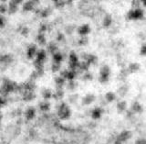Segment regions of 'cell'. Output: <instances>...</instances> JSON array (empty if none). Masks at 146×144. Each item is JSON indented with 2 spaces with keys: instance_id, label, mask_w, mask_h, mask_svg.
Here are the masks:
<instances>
[{
  "instance_id": "obj_37",
  "label": "cell",
  "mask_w": 146,
  "mask_h": 144,
  "mask_svg": "<svg viewBox=\"0 0 146 144\" xmlns=\"http://www.w3.org/2000/svg\"><path fill=\"white\" fill-rule=\"evenodd\" d=\"M61 68V64L60 63H53L52 65H51V71L53 73H57L60 70Z\"/></svg>"
},
{
  "instance_id": "obj_23",
  "label": "cell",
  "mask_w": 146,
  "mask_h": 144,
  "mask_svg": "<svg viewBox=\"0 0 146 144\" xmlns=\"http://www.w3.org/2000/svg\"><path fill=\"white\" fill-rule=\"evenodd\" d=\"M17 8H18V6L16 5L13 1H10L8 4V7H7V12L9 14H14L17 11Z\"/></svg>"
},
{
  "instance_id": "obj_10",
  "label": "cell",
  "mask_w": 146,
  "mask_h": 144,
  "mask_svg": "<svg viewBox=\"0 0 146 144\" xmlns=\"http://www.w3.org/2000/svg\"><path fill=\"white\" fill-rule=\"evenodd\" d=\"M25 117L27 120H31L36 117V109L33 106H29L25 111Z\"/></svg>"
},
{
  "instance_id": "obj_3",
  "label": "cell",
  "mask_w": 146,
  "mask_h": 144,
  "mask_svg": "<svg viewBox=\"0 0 146 144\" xmlns=\"http://www.w3.org/2000/svg\"><path fill=\"white\" fill-rule=\"evenodd\" d=\"M82 59H83V61L88 63L90 65V64H96L98 61L97 56H95V55L90 54V53H84L82 55Z\"/></svg>"
},
{
  "instance_id": "obj_27",
  "label": "cell",
  "mask_w": 146,
  "mask_h": 144,
  "mask_svg": "<svg viewBox=\"0 0 146 144\" xmlns=\"http://www.w3.org/2000/svg\"><path fill=\"white\" fill-rule=\"evenodd\" d=\"M36 41H38V43L41 46H44V45H46V43H47L45 35L40 34V33H38V36H36Z\"/></svg>"
},
{
  "instance_id": "obj_21",
  "label": "cell",
  "mask_w": 146,
  "mask_h": 144,
  "mask_svg": "<svg viewBox=\"0 0 146 144\" xmlns=\"http://www.w3.org/2000/svg\"><path fill=\"white\" fill-rule=\"evenodd\" d=\"M64 95H65V92L63 91V89H58V88H57L56 92H55L54 94H52V97L54 99L58 100V99H62L64 97Z\"/></svg>"
},
{
  "instance_id": "obj_40",
  "label": "cell",
  "mask_w": 146,
  "mask_h": 144,
  "mask_svg": "<svg viewBox=\"0 0 146 144\" xmlns=\"http://www.w3.org/2000/svg\"><path fill=\"white\" fill-rule=\"evenodd\" d=\"M20 33H21V35L27 37V35L29 34V28H27V27H22Z\"/></svg>"
},
{
  "instance_id": "obj_24",
  "label": "cell",
  "mask_w": 146,
  "mask_h": 144,
  "mask_svg": "<svg viewBox=\"0 0 146 144\" xmlns=\"http://www.w3.org/2000/svg\"><path fill=\"white\" fill-rule=\"evenodd\" d=\"M52 58H53V63H61V62L63 61V55L60 52H56L52 55Z\"/></svg>"
},
{
  "instance_id": "obj_38",
  "label": "cell",
  "mask_w": 146,
  "mask_h": 144,
  "mask_svg": "<svg viewBox=\"0 0 146 144\" xmlns=\"http://www.w3.org/2000/svg\"><path fill=\"white\" fill-rule=\"evenodd\" d=\"M82 78H83L84 81H91L93 79V76H92V74H91L90 73L86 72V73H83V76H82Z\"/></svg>"
},
{
  "instance_id": "obj_2",
  "label": "cell",
  "mask_w": 146,
  "mask_h": 144,
  "mask_svg": "<svg viewBox=\"0 0 146 144\" xmlns=\"http://www.w3.org/2000/svg\"><path fill=\"white\" fill-rule=\"evenodd\" d=\"M110 74H111V69H110V67L108 65H103L100 68V71L99 81L102 83H107L110 79Z\"/></svg>"
},
{
  "instance_id": "obj_31",
  "label": "cell",
  "mask_w": 146,
  "mask_h": 144,
  "mask_svg": "<svg viewBox=\"0 0 146 144\" xmlns=\"http://www.w3.org/2000/svg\"><path fill=\"white\" fill-rule=\"evenodd\" d=\"M42 96L45 100H48L52 97V92L50 91L49 89H45L42 92Z\"/></svg>"
},
{
  "instance_id": "obj_19",
  "label": "cell",
  "mask_w": 146,
  "mask_h": 144,
  "mask_svg": "<svg viewBox=\"0 0 146 144\" xmlns=\"http://www.w3.org/2000/svg\"><path fill=\"white\" fill-rule=\"evenodd\" d=\"M13 61L12 56L9 54H4V55H0V63H4V64H8Z\"/></svg>"
},
{
  "instance_id": "obj_7",
  "label": "cell",
  "mask_w": 146,
  "mask_h": 144,
  "mask_svg": "<svg viewBox=\"0 0 146 144\" xmlns=\"http://www.w3.org/2000/svg\"><path fill=\"white\" fill-rule=\"evenodd\" d=\"M36 97V95L34 92H29V91H23L22 92V99L26 102H29L34 100Z\"/></svg>"
},
{
  "instance_id": "obj_25",
  "label": "cell",
  "mask_w": 146,
  "mask_h": 144,
  "mask_svg": "<svg viewBox=\"0 0 146 144\" xmlns=\"http://www.w3.org/2000/svg\"><path fill=\"white\" fill-rule=\"evenodd\" d=\"M127 108V103L126 101L122 100V101H120L117 103V109L119 112H124Z\"/></svg>"
},
{
  "instance_id": "obj_49",
  "label": "cell",
  "mask_w": 146,
  "mask_h": 144,
  "mask_svg": "<svg viewBox=\"0 0 146 144\" xmlns=\"http://www.w3.org/2000/svg\"><path fill=\"white\" fill-rule=\"evenodd\" d=\"M70 100L71 103H75L76 100H78V96H77V95L70 96Z\"/></svg>"
},
{
  "instance_id": "obj_18",
  "label": "cell",
  "mask_w": 146,
  "mask_h": 144,
  "mask_svg": "<svg viewBox=\"0 0 146 144\" xmlns=\"http://www.w3.org/2000/svg\"><path fill=\"white\" fill-rule=\"evenodd\" d=\"M112 24V17L111 15H106L102 20V26L104 28H110Z\"/></svg>"
},
{
  "instance_id": "obj_34",
  "label": "cell",
  "mask_w": 146,
  "mask_h": 144,
  "mask_svg": "<svg viewBox=\"0 0 146 144\" xmlns=\"http://www.w3.org/2000/svg\"><path fill=\"white\" fill-rule=\"evenodd\" d=\"M77 76V73L74 72V71H70V70H68V74H67V78L68 80H70V81H73L74 79L76 78Z\"/></svg>"
},
{
  "instance_id": "obj_13",
  "label": "cell",
  "mask_w": 146,
  "mask_h": 144,
  "mask_svg": "<svg viewBox=\"0 0 146 144\" xmlns=\"http://www.w3.org/2000/svg\"><path fill=\"white\" fill-rule=\"evenodd\" d=\"M46 58H47V52H46L44 49L38 50V52H36V59L39 60V61L44 63Z\"/></svg>"
},
{
  "instance_id": "obj_29",
  "label": "cell",
  "mask_w": 146,
  "mask_h": 144,
  "mask_svg": "<svg viewBox=\"0 0 146 144\" xmlns=\"http://www.w3.org/2000/svg\"><path fill=\"white\" fill-rule=\"evenodd\" d=\"M51 12H52L51 8L47 7V8H44V9H41L39 15L41 17H48L50 14H51Z\"/></svg>"
},
{
  "instance_id": "obj_45",
  "label": "cell",
  "mask_w": 146,
  "mask_h": 144,
  "mask_svg": "<svg viewBox=\"0 0 146 144\" xmlns=\"http://www.w3.org/2000/svg\"><path fill=\"white\" fill-rule=\"evenodd\" d=\"M132 7H134V9L136 8H140V5H141V2L140 1H132Z\"/></svg>"
},
{
  "instance_id": "obj_22",
  "label": "cell",
  "mask_w": 146,
  "mask_h": 144,
  "mask_svg": "<svg viewBox=\"0 0 146 144\" xmlns=\"http://www.w3.org/2000/svg\"><path fill=\"white\" fill-rule=\"evenodd\" d=\"M48 52L50 53V54H54V53H56L58 52V46L56 43H54V42H50L48 45Z\"/></svg>"
},
{
  "instance_id": "obj_1",
  "label": "cell",
  "mask_w": 146,
  "mask_h": 144,
  "mask_svg": "<svg viewBox=\"0 0 146 144\" xmlns=\"http://www.w3.org/2000/svg\"><path fill=\"white\" fill-rule=\"evenodd\" d=\"M71 116V111L70 108H68V106L66 103H61L60 105L58 106V117L62 119V120H65V119H68L70 118Z\"/></svg>"
},
{
  "instance_id": "obj_9",
  "label": "cell",
  "mask_w": 146,
  "mask_h": 144,
  "mask_svg": "<svg viewBox=\"0 0 146 144\" xmlns=\"http://www.w3.org/2000/svg\"><path fill=\"white\" fill-rule=\"evenodd\" d=\"M90 32V27L88 24H84V25L78 28V33L82 37L89 34Z\"/></svg>"
},
{
  "instance_id": "obj_11",
  "label": "cell",
  "mask_w": 146,
  "mask_h": 144,
  "mask_svg": "<svg viewBox=\"0 0 146 144\" xmlns=\"http://www.w3.org/2000/svg\"><path fill=\"white\" fill-rule=\"evenodd\" d=\"M22 87H23V91L34 92L35 88H36V83L33 81H29V82H26L25 83H23Z\"/></svg>"
},
{
  "instance_id": "obj_8",
  "label": "cell",
  "mask_w": 146,
  "mask_h": 144,
  "mask_svg": "<svg viewBox=\"0 0 146 144\" xmlns=\"http://www.w3.org/2000/svg\"><path fill=\"white\" fill-rule=\"evenodd\" d=\"M131 138V132L129 131H123L122 132H121V134L119 135L117 140H119L121 142H125L127 141H129Z\"/></svg>"
},
{
  "instance_id": "obj_52",
  "label": "cell",
  "mask_w": 146,
  "mask_h": 144,
  "mask_svg": "<svg viewBox=\"0 0 146 144\" xmlns=\"http://www.w3.org/2000/svg\"><path fill=\"white\" fill-rule=\"evenodd\" d=\"M114 144H122V142H121V141H120L119 140H116V141H115V142H114Z\"/></svg>"
},
{
  "instance_id": "obj_43",
  "label": "cell",
  "mask_w": 146,
  "mask_h": 144,
  "mask_svg": "<svg viewBox=\"0 0 146 144\" xmlns=\"http://www.w3.org/2000/svg\"><path fill=\"white\" fill-rule=\"evenodd\" d=\"M7 100L6 97L0 96V108H1L3 106L6 105V104H7Z\"/></svg>"
},
{
  "instance_id": "obj_48",
  "label": "cell",
  "mask_w": 146,
  "mask_h": 144,
  "mask_svg": "<svg viewBox=\"0 0 146 144\" xmlns=\"http://www.w3.org/2000/svg\"><path fill=\"white\" fill-rule=\"evenodd\" d=\"M6 24V20H5V17L0 16V28H3Z\"/></svg>"
},
{
  "instance_id": "obj_16",
  "label": "cell",
  "mask_w": 146,
  "mask_h": 144,
  "mask_svg": "<svg viewBox=\"0 0 146 144\" xmlns=\"http://www.w3.org/2000/svg\"><path fill=\"white\" fill-rule=\"evenodd\" d=\"M131 111L133 113H141L143 111V108L139 102H134L131 106Z\"/></svg>"
},
{
  "instance_id": "obj_32",
  "label": "cell",
  "mask_w": 146,
  "mask_h": 144,
  "mask_svg": "<svg viewBox=\"0 0 146 144\" xmlns=\"http://www.w3.org/2000/svg\"><path fill=\"white\" fill-rule=\"evenodd\" d=\"M54 6L56 8L61 9V8H63L64 7L66 6V4H65V1H62V0H55Z\"/></svg>"
},
{
  "instance_id": "obj_42",
  "label": "cell",
  "mask_w": 146,
  "mask_h": 144,
  "mask_svg": "<svg viewBox=\"0 0 146 144\" xmlns=\"http://www.w3.org/2000/svg\"><path fill=\"white\" fill-rule=\"evenodd\" d=\"M38 78V73H36V71H34L33 73H31V75H30V81H33L35 82V80H36V79Z\"/></svg>"
},
{
  "instance_id": "obj_39",
  "label": "cell",
  "mask_w": 146,
  "mask_h": 144,
  "mask_svg": "<svg viewBox=\"0 0 146 144\" xmlns=\"http://www.w3.org/2000/svg\"><path fill=\"white\" fill-rule=\"evenodd\" d=\"M47 30H48V26H47V24H41L39 30H38V33L44 34Z\"/></svg>"
},
{
  "instance_id": "obj_47",
  "label": "cell",
  "mask_w": 146,
  "mask_h": 144,
  "mask_svg": "<svg viewBox=\"0 0 146 144\" xmlns=\"http://www.w3.org/2000/svg\"><path fill=\"white\" fill-rule=\"evenodd\" d=\"M141 54L143 55V56H144V55L146 54V45H145V44H143V46H141Z\"/></svg>"
},
{
  "instance_id": "obj_46",
  "label": "cell",
  "mask_w": 146,
  "mask_h": 144,
  "mask_svg": "<svg viewBox=\"0 0 146 144\" xmlns=\"http://www.w3.org/2000/svg\"><path fill=\"white\" fill-rule=\"evenodd\" d=\"M68 70H63V71H61V72H60V75H59V76H61L62 78H64V79L66 80L67 74H68Z\"/></svg>"
},
{
  "instance_id": "obj_35",
  "label": "cell",
  "mask_w": 146,
  "mask_h": 144,
  "mask_svg": "<svg viewBox=\"0 0 146 144\" xmlns=\"http://www.w3.org/2000/svg\"><path fill=\"white\" fill-rule=\"evenodd\" d=\"M88 42H89L88 37H86V36L81 37V38L79 40V41H78V43H79L80 46H86L87 44H88Z\"/></svg>"
},
{
  "instance_id": "obj_28",
  "label": "cell",
  "mask_w": 146,
  "mask_h": 144,
  "mask_svg": "<svg viewBox=\"0 0 146 144\" xmlns=\"http://www.w3.org/2000/svg\"><path fill=\"white\" fill-rule=\"evenodd\" d=\"M128 90H129V87H128V85H121L120 88H119L118 94L120 95L121 96H124L128 93Z\"/></svg>"
},
{
  "instance_id": "obj_6",
  "label": "cell",
  "mask_w": 146,
  "mask_h": 144,
  "mask_svg": "<svg viewBox=\"0 0 146 144\" xmlns=\"http://www.w3.org/2000/svg\"><path fill=\"white\" fill-rule=\"evenodd\" d=\"M144 17V11L141 8L132 9V20H143Z\"/></svg>"
},
{
  "instance_id": "obj_20",
  "label": "cell",
  "mask_w": 146,
  "mask_h": 144,
  "mask_svg": "<svg viewBox=\"0 0 146 144\" xmlns=\"http://www.w3.org/2000/svg\"><path fill=\"white\" fill-rule=\"evenodd\" d=\"M39 109L44 113L48 112V111L50 110V103L48 101L41 102V103L39 104Z\"/></svg>"
},
{
  "instance_id": "obj_4",
  "label": "cell",
  "mask_w": 146,
  "mask_h": 144,
  "mask_svg": "<svg viewBox=\"0 0 146 144\" xmlns=\"http://www.w3.org/2000/svg\"><path fill=\"white\" fill-rule=\"evenodd\" d=\"M38 3L39 1H27L23 4V10L26 12L34 10L36 5H38Z\"/></svg>"
},
{
  "instance_id": "obj_41",
  "label": "cell",
  "mask_w": 146,
  "mask_h": 144,
  "mask_svg": "<svg viewBox=\"0 0 146 144\" xmlns=\"http://www.w3.org/2000/svg\"><path fill=\"white\" fill-rule=\"evenodd\" d=\"M56 39H57V41H58V42L59 41H62L64 39H65V35H64L63 33H61V32H58Z\"/></svg>"
},
{
  "instance_id": "obj_50",
  "label": "cell",
  "mask_w": 146,
  "mask_h": 144,
  "mask_svg": "<svg viewBox=\"0 0 146 144\" xmlns=\"http://www.w3.org/2000/svg\"><path fill=\"white\" fill-rule=\"evenodd\" d=\"M135 144H146V141L144 139H138V140L135 141Z\"/></svg>"
},
{
  "instance_id": "obj_26",
  "label": "cell",
  "mask_w": 146,
  "mask_h": 144,
  "mask_svg": "<svg viewBox=\"0 0 146 144\" xmlns=\"http://www.w3.org/2000/svg\"><path fill=\"white\" fill-rule=\"evenodd\" d=\"M116 99V95L114 94L113 92H108L106 95H105V100H106L108 103H111L114 100Z\"/></svg>"
},
{
  "instance_id": "obj_53",
  "label": "cell",
  "mask_w": 146,
  "mask_h": 144,
  "mask_svg": "<svg viewBox=\"0 0 146 144\" xmlns=\"http://www.w3.org/2000/svg\"><path fill=\"white\" fill-rule=\"evenodd\" d=\"M2 118H3V116H2L1 113H0V123H1V119H2Z\"/></svg>"
},
{
  "instance_id": "obj_33",
  "label": "cell",
  "mask_w": 146,
  "mask_h": 144,
  "mask_svg": "<svg viewBox=\"0 0 146 144\" xmlns=\"http://www.w3.org/2000/svg\"><path fill=\"white\" fill-rule=\"evenodd\" d=\"M77 86H78V83L75 82L74 80H73V81H70V82L68 83V85H67L68 89L70 90V91L75 90L76 88H77Z\"/></svg>"
},
{
  "instance_id": "obj_44",
  "label": "cell",
  "mask_w": 146,
  "mask_h": 144,
  "mask_svg": "<svg viewBox=\"0 0 146 144\" xmlns=\"http://www.w3.org/2000/svg\"><path fill=\"white\" fill-rule=\"evenodd\" d=\"M7 11V7L6 5H4V4H1L0 3V13H6Z\"/></svg>"
},
{
  "instance_id": "obj_17",
  "label": "cell",
  "mask_w": 146,
  "mask_h": 144,
  "mask_svg": "<svg viewBox=\"0 0 146 144\" xmlns=\"http://www.w3.org/2000/svg\"><path fill=\"white\" fill-rule=\"evenodd\" d=\"M65 83H66V80L64 78H62L61 76H57L55 77V83H56L57 85V88L58 89H62V87L65 85Z\"/></svg>"
},
{
  "instance_id": "obj_15",
  "label": "cell",
  "mask_w": 146,
  "mask_h": 144,
  "mask_svg": "<svg viewBox=\"0 0 146 144\" xmlns=\"http://www.w3.org/2000/svg\"><path fill=\"white\" fill-rule=\"evenodd\" d=\"M140 68H141L140 63H131L129 64V67H128V72L133 73L138 72L140 70Z\"/></svg>"
},
{
  "instance_id": "obj_5",
  "label": "cell",
  "mask_w": 146,
  "mask_h": 144,
  "mask_svg": "<svg viewBox=\"0 0 146 144\" xmlns=\"http://www.w3.org/2000/svg\"><path fill=\"white\" fill-rule=\"evenodd\" d=\"M38 52V48H36V46L34 45V44H31L29 45V47L27 48V59H33L34 57H36V53Z\"/></svg>"
},
{
  "instance_id": "obj_30",
  "label": "cell",
  "mask_w": 146,
  "mask_h": 144,
  "mask_svg": "<svg viewBox=\"0 0 146 144\" xmlns=\"http://www.w3.org/2000/svg\"><path fill=\"white\" fill-rule=\"evenodd\" d=\"M68 60H70V62H68V63H79V57L77 56V54L74 52H71L70 53V56H68Z\"/></svg>"
},
{
  "instance_id": "obj_14",
  "label": "cell",
  "mask_w": 146,
  "mask_h": 144,
  "mask_svg": "<svg viewBox=\"0 0 146 144\" xmlns=\"http://www.w3.org/2000/svg\"><path fill=\"white\" fill-rule=\"evenodd\" d=\"M103 110L100 108H95L92 111H91V118L93 119H99L102 117Z\"/></svg>"
},
{
  "instance_id": "obj_36",
  "label": "cell",
  "mask_w": 146,
  "mask_h": 144,
  "mask_svg": "<svg viewBox=\"0 0 146 144\" xmlns=\"http://www.w3.org/2000/svg\"><path fill=\"white\" fill-rule=\"evenodd\" d=\"M33 64H34V66H35V68H36V70H38V69L43 68V66H44V63H43V62H41V61H39V60H36V59H35V61H34Z\"/></svg>"
},
{
  "instance_id": "obj_12",
  "label": "cell",
  "mask_w": 146,
  "mask_h": 144,
  "mask_svg": "<svg viewBox=\"0 0 146 144\" xmlns=\"http://www.w3.org/2000/svg\"><path fill=\"white\" fill-rule=\"evenodd\" d=\"M95 98H96V96L94 95L88 94L83 97V99H82V104H83L84 106H89V105L93 103V102L95 101Z\"/></svg>"
},
{
  "instance_id": "obj_51",
  "label": "cell",
  "mask_w": 146,
  "mask_h": 144,
  "mask_svg": "<svg viewBox=\"0 0 146 144\" xmlns=\"http://www.w3.org/2000/svg\"><path fill=\"white\" fill-rule=\"evenodd\" d=\"M73 30H74V28H73L72 26H70V27H67L66 28V31H67V33H68V34L72 33Z\"/></svg>"
}]
</instances>
